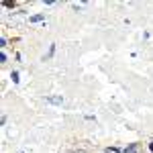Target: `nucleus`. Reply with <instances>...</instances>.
I'll list each match as a JSON object with an SVG mask.
<instances>
[{
    "mask_svg": "<svg viewBox=\"0 0 153 153\" xmlns=\"http://www.w3.org/2000/svg\"><path fill=\"white\" fill-rule=\"evenodd\" d=\"M137 151H139V145H137V143H133V145H129V147L125 149V153H137Z\"/></svg>",
    "mask_w": 153,
    "mask_h": 153,
    "instance_id": "1",
    "label": "nucleus"
},
{
    "mask_svg": "<svg viewBox=\"0 0 153 153\" xmlns=\"http://www.w3.org/2000/svg\"><path fill=\"white\" fill-rule=\"evenodd\" d=\"M39 21H43V14H37V16L31 19V23H39Z\"/></svg>",
    "mask_w": 153,
    "mask_h": 153,
    "instance_id": "2",
    "label": "nucleus"
},
{
    "mask_svg": "<svg viewBox=\"0 0 153 153\" xmlns=\"http://www.w3.org/2000/svg\"><path fill=\"white\" fill-rule=\"evenodd\" d=\"M68 153H84V151H68Z\"/></svg>",
    "mask_w": 153,
    "mask_h": 153,
    "instance_id": "3",
    "label": "nucleus"
},
{
    "mask_svg": "<svg viewBox=\"0 0 153 153\" xmlns=\"http://www.w3.org/2000/svg\"><path fill=\"white\" fill-rule=\"evenodd\" d=\"M149 149H151V151H153V143H151V145H149Z\"/></svg>",
    "mask_w": 153,
    "mask_h": 153,
    "instance_id": "4",
    "label": "nucleus"
}]
</instances>
